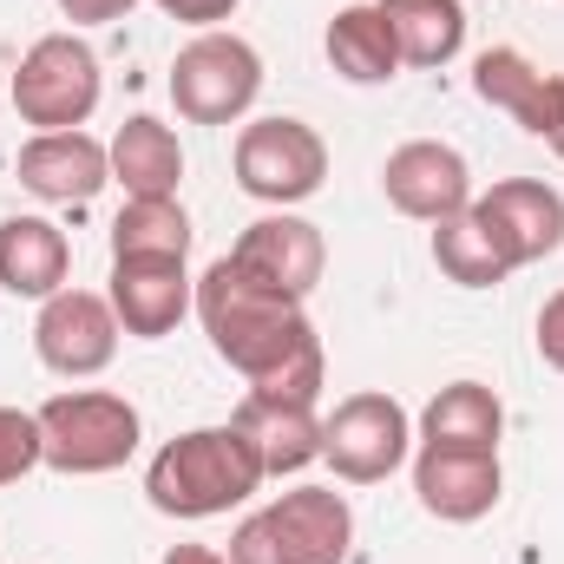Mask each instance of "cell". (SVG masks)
<instances>
[{"mask_svg":"<svg viewBox=\"0 0 564 564\" xmlns=\"http://www.w3.org/2000/svg\"><path fill=\"white\" fill-rule=\"evenodd\" d=\"M197 322H204L210 348L250 381V394H276V401H315L322 394L328 361H322V335H315L308 308L263 289L230 257H217L197 276Z\"/></svg>","mask_w":564,"mask_h":564,"instance_id":"1","label":"cell"},{"mask_svg":"<svg viewBox=\"0 0 564 564\" xmlns=\"http://www.w3.org/2000/svg\"><path fill=\"white\" fill-rule=\"evenodd\" d=\"M263 459L237 426H191L177 440H164L144 466V499L164 519H224L230 506H243L263 486Z\"/></svg>","mask_w":564,"mask_h":564,"instance_id":"2","label":"cell"},{"mask_svg":"<svg viewBox=\"0 0 564 564\" xmlns=\"http://www.w3.org/2000/svg\"><path fill=\"white\" fill-rule=\"evenodd\" d=\"M355 512L335 486H295L230 532V564H348Z\"/></svg>","mask_w":564,"mask_h":564,"instance_id":"3","label":"cell"},{"mask_svg":"<svg viewBox=\"0 0 564 564\" xmlns=\"http://www.w3.org/2000/svg\"><path fill=\"white\" fill-rule=\"evenodd\" d=\"M40 414V446H46V466L66 473V479H99V473H119L144 440V421L126 394H106V388H73V394H53L33 408Z\"/></svg>","mask_w":564,"mask_h":564,"instance_id":"4","label":"cell"},{"mask_svg":"<svg viewBox=\"0 0 564 564\" xmlns=\"http://www.w3.org/2000/svg\"><path fill=\"white\" fill-rule=\"evenodd\" d=\"M263 93V53L243 40V33H197L177 46L171 59V106L191 119V126H237Z\"/></svg>","mask_w":564,"mask_h":564,"instance_id":"5","label":"cell"},{"mask_svg":"<svg viewBox=\"0 0 564 564\" xmlns=\"http://www.w3.org/2000/svg\"><path fill=\"white\" fill-rule=\"evenodd\" d=\"M99 93H106L99 53L79 33H40L13 73V112L33 132H79L99 112Z\"/></svg>","mask_w":564,"mask_h":564,"instance_id":"6","label":"cell"},{"mask_svg":"<svg viewBox=\"0 0 564 564\" xmlns=\"http://www.w3.org/2000/svg\"><path fill=\"white\" fill-rule=\"evenodd\" d=\"M328 177V144L308 119H250L237 132V191L270 204V210H289V204H308Z\"/></svg>","mask_w":564,"mask_h":564,"instance_id":"7","label":"cell"},{"mask_svg":"<svg viewBox=\"0 0 564 564\" xmlns=\"http://www.w3.org/2000/svg\"><path fill=\"white\" fill-rule=\"evenodd\" d=\"M414 453V421L394 394H348L335 401V414L322 421V459L335 466V479L348 486H381L408 466Z\"/></svg>","mask_w":564,"mask_h":564,"instance_id":"8","label":"cell"},{"mask_svg":"<svg viewBox=\"0 0 564 564\" xmlns=\"http://www.w3.org/2000/svg\"><path fill=\"white\" fill-rule=\"evenodd\" d=\"M119 315H112V302L106 295H93V289H59V295H46L40 302V315H33V355L53 368V375H66V381H93V375H106L112 368V355H119Z\"/></svg>","mask_w":564,"mask_h":564,"instance_id":"9","label":"cell"},{"mask_svg":"<svg viewBox=\"0 0 564 564\" xmlns=\"http://www.w3.org/2000/svg\"><path fill=\"white\" fill-rule=\"evenodd\" d=\"M473 217L492 230V243L506 250L512 270L545 263L564 250V197L545 177H499L492 191L473 197Z\"/></svg>","mask_w":564,"mask_h":564,"instance_id":"10","label":"cell"},{"mask_svg":"<svg viewBox=\"0 0 564 564\" xmlns=\"http://www.w3.org/2000/svg\"><path fill=\"white\" fill-rule=\"evenodd\" d=\"M381 191H388V204H394L401 217H414V224H446V217H459V210L473 204V171H466V158H459L453 144L408 139V144L388 151Z\"/></svg>","mask_w":564,"mask_h":564,"instance_id":"11","label":"cell"},{"mask_svg":"<svg viewBox=\"0 0 564 564\" xmlns=\"http://www.w3.org/2000/svg\"><path fill=\"white\" fill-rule=\"evenodd\" d=\"M230 263L250 270L263 289L289 295V302H308L315 282H322V270H328V243H322V230H315L308 217H295V210H270V217H257V224L237 237Z\"/></svg>","mask_w":564,"mask_h":564,"instance_id":"12","label":"cell"},{"mask_svg":"<svg viewBox=\"0 0 564 564\" xmlns=\"http://www.w3.org/2000/svg\"><path fill=\"white\" fill-rule=\"evenodd\" d=\"M20 191L40 204H93L112 184V144H99L86 126L79 132H33L13 158Z\"/></svg>","mask_w":564,"mask_h":564,"instance_id":"13","label":"cell"},{"mask_svg":"<svg viewBox=\"0 0 564 564\" xmlns=\"http://www.w3.org/2000/svg\"><path fill=\"white\" fill-rule=\"evenodd\" d=\"M112 315L126 335L139 341H164L191 308H197V282L177 257H126L112 263V289H106Z\"/></svg>","mask_w":564,"mask_h":564,"instance_id":"14","label":"cell"},{"mask_svg":"<svg viewBox=\"0 0 564 564\" xmlns=\"http://www.w3.org/2000/svg\"><path fill=\"white\" fill-rule=\"evenodd\" d=\"M473 93L492 112H506L512 126H525L532 139H552L564 119V73H545L519 46H486L473 59Z\"/></svg>","mask_w":564,"mask_h":564,"instance_id":"15","label":"cell"},{"mask_svg":"<svg viewBox=\"0 0 564 564\" xmlns=\"http://www.w3.org/2000/svg\"><path fill=\"white\" fill-rule=\"evenodd\" d=\"M414 492L433 519L446 525H473L499 506L506 492V473H499V453H459V446H421L414 453Z\"/></svg>","mask_w":564,"mask_h":564,"instance_id":"16","label":"cell"},{"mask_svg":"<svg viewBox=\"0 0 564 564\" xmlns=\"http://www.w3.org/2000/svg\"><path fill=\"white\" fill-rule=\"evenodd\" d=\"M230 426L257 446L263 473L282 479V473H302L322 459V421H315V401H276V394H243Z\"/></svg>","mask_w":564,"mask_h":564,"instance_id":"17","label":"cell"},{"mask_svg":"<svg viewBox=\"0 0 564 564\" xmlns=\"http://www.w3.org/2000/svg\"><path fill=\"white\" fill-rule=\"evenodd\" d=\"M73 276V243L53 217H0V289L7 295H26V302H46L59 295Z\"/></svg>","mask_w":564,"mask_h":564,"instance_id":"18","label":"cell"},{"mask_svg":"<svg viewBox=\"0 0 564 564\" xmlns=\"http://www.w3.org/2000/svg\"><path fill=\"white\" fill-rule=\"evenodd\" d=\"M112 184H126V197H177L184 184V144L164 119H126L112 132Z\"/></svg>","mask_w":564,"mask_h":564,"instance_id":"19","label":"cell"},{"mask_svg":"<svg viewBox=\"0 0 564 564\" xmlns=\"http://www.w3.org/2000/svg\"><path fill=\"white\" fill-rule=\"evenodd\" d=\"M506 408L486 381H446L421 408V446H459V453H499Z\"/></svg>","mask_w":564,"mask_h":564,"instance_id":"20","label":"cell"},{"mask_svg":"<svg viewBox=\"0 0 564 564\" xmlns=\"http://www.w3.org/2000/svg\"><path fill=\"white\" fill-rule=\"evenodd\" d=\"M322 46H328V66H335L348 86H388V79L401 73V46H394V33H388V13H381L375 0H361V7H341V13L328 20Z\"/></svg>","mask_w":564,"mask_h":564,"instance_id":"21","label":"cell"},{"mask_svg":"<svg viewBox=\"0 0 564 564\" xmlns=\"http://www.w3.org/2000/svg\"><path fill=\"white\" fill-rule=\"evenodd\" d=\"M388 13V33L401 46V66H446L466 46V7L459 0H375Z\"/></svg>","mask_w":564,"mask_h":564,"instance_id":"22","label":"cell"},{"mask_svg":"<svg viewBox=\"0 0 564 564\" xmlns=\"http://www.w3.org/2000/svg\"><path fill=\"white\" fill-rule=\"evenodd\" d=\"M433 263H440V276L459 282V289H499V282L512 276L506 250H499V243H492V230L473 217V204H466L459 217L433 224Z\"/></svg>","mask_w":564,"mask_h":564,"instance_id":"23","label":"cell"},{"mask_svg":"<svg viewBox=\"0 0 564 564\" xmlns=\"http://www.w3.org/2000/svg\"><path fill=\"white\" fill-rule=\"evenodd\" d=\"M126 257H191V217L177 197H126L112 217V263Z\"/></svg>","mask_w":564,"mask_h":564,"instance_id":"24","label":"cell"},{"mask_svg":"<svg viewBox=\"0 0 564 564\" xmlns=\"http://www.w3.org/2000/svg\"><path fill=\"white\" fill-rule=\"evenodd\" d=\"M33 466H46V446H40V414H26V408H0V486L26 479Z\"/></svg>","mask_w":564,"mask_h":564,"instance_id":"25","label":"cell"},{"mask_svg":"<svg viewBox=\"0 0 564 564\" xmlns=\"http://www.w3.org/2000/svg\"><path fill=\"white\" fill-rule=\"evenodd\" d=\"M158 13H171V20H184V26H197V33H210L217 20H230L237 13V0H151Z\"/></svg>","mask_w":564,"mask_h":564,"instance_id":"26","label":"cell"},{"mask_svg":"<svg viewBox=\"0 0 564 564\" xmlns=\"http://www.w3.org/2000/svg\"><path fill=\"white\" fill-rule=\"evenodd\" d=\"M539 361L564 375V289L545 295V308H539Z\"/></svg>","mask_w":564,"mask_h":564,"instance_id":"27","label":"cell"},{"mask_svg":"<svg viewBox=\"0 0 564 564\" xmlns=\"http://www.w3.org/2000/svg\"><path fill=\"white\" fill-rule=\"evenodd\" d=\"M139 0H59V13L73 20V26H112V20H126Z\"/></svg>","mask_w":564,"mask_h":564,"instance_id":"28","label":"cell"},{"mask_svg":"<svg viewBox=\"0 0 564 564\" xmlns=\"http://www.w3.org/2000/svg\"><path fill=\"white\" fill-rule=\"evenodd\" d=\"M164 564H230V558H224V552H210V545H171Z\"/></svg>","mask_w":564,"mask_h":564,"instance_id":"29","label":"cell"},{"mask_svg":"<svg viewBox=\"0 0 564 564\" xmlns=\"http://www.w3.org/2000/svg\"><path fill=\"white\" fill-rule=\"evenodd\" d=\"M545 144H552V151H558V158H564V119H558V132H552V139H545Z\"/></svg>","mask_w":564,"mask_h":564,"instance_id":"30","label":"cell"}]
</instances>
